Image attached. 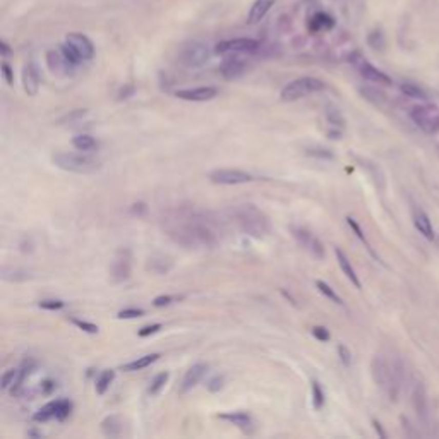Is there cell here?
Segmentation results:
<instances>
[{
  "label": "cell",
  "mask_w": 439,
  "mask_h": 439,
  "mask_svg": "<svg viewBox=\"0 0 439 439\" xmlns=\"http://www.w3.org/2000/svg\"><path fill=\"white\" fill-rule=\"evenodd\" d=\"M172 268V263L168 257L165 256H159V257H151L148 263V269H151V271H154L156 274H165L168 273Z\"/></svg>",
  "instance_id": "cell-29"
},
{
  "label": "cell",
  "mask_w": 439,
  "mask_h": 439,
  "mask_svg": "<svg viewBox=\"0 0 439 439\" xmlns=\"http://www.w3.org/2000/svg\"><path fill=\"white\" fill-rule=\"evenodd\" d=\"M72 323L76 324V326L81 329V331H84V333H91V335H96V333H98V326H96V324H93V323L83 321V319H76V317L72 319Z\"/></svg>",
  "instance_id": "cell-43"
},
{
  "label": "cell",
  "mask_w": 439,
  "mask_h": 439,
  "mask_svg": "<svg viewBox=\"0 0 439 439\" xmlns=\"http://www.w3.org/2000/svg\"><path fill=\"white\" fill-rule=\"evenodd\" d=\"M246 64H244L242 61H238V58H230V61H227L225 64L222 66V74L225 79H237L241 77L244 72H246Z\"/></svg>",
  "instance_id": "cell-22"
},
{
  "label": "cell",
  "mask_w": 439,
  "mask_h": 439,
  "mask_svg": "<svg viewBox=\"0 0 439 439\" xmlns=\"http://www.w3.org/2000/svg\"><path fill=\"white\" fill-rule=\"evenodd\" d=\"M132 271V254L127 247L118 249L110 263V278L113 283H124L129 280Z\"/></svg>",
  "instance_id": "cell-7"
},
{
  "label": "cell",
  "mask_w": 439,
  "mask_h": 439,
  "mask_svg": "<svg viewBox=\"0 0 439 439\" xmlns=\"http://www.w3.org/2000/svg\"><path fill=\"white\" fill-rule=\"evenodd\" d=\"M38 306L45 309V311H58V309H62L64 306H66V302L62 301H57V298H45V301H39Z\"/></svg>",
  "instance_id": "cell-39"
},
{
  "label": "cell",
  "mask_w": 439,
  "mask_h": 439,
  "mask_svg": "<svg viewBox=\"0 0 439 439\" xmlns=\"http://www.w3.org/2000/svg\"><path fill=\"white\" fill-rule=\"evenodd\" d=\"M208 178L218 186H238V184L251 182L252 175L244 170H237V168H218L209 173Z\"/></svg>",
  "instance_id": "cell-10"
},
{
  "label": "cell",
  "mask_w": 439,
  "mask_h": 439,
  "mask_svg": "<svg viewBox=\"0 0 439 439\" xmlns=\"http://www.w3.org/2000/svg\"><path fill=\"white\" fill-rule=\"evenodd\" d=\"M335 254H336L338 264H340V269L343 271V274H345V276L348 278V280L352 282V285L355 287V288H362V283H361V280H358V276H357L355 269H353L352 263H350V259L347 257V254L343 252L342 249H336Z\"/></svg>",
  "instance_id": "cell-19"
},
{
  "label": "cell",
  "mask_w": 439,
  "mask_h": 439,
  "mask_svg": "<svg viewBox=\"0 0 439 439\" xmlns=\"http://www.w3.org/2000/svg\"><path fill=\"white\" fill-rule=\"evenodd\" d=\"M0 52H2L4 57H9V55L12 53V50H11V47H9L6 42H0Z\"/></svg>",
  "instance_id": "cell-54"
},
{
  "label": "cell",
  "mask_w": 439,
  "mask_h": 439,
  "mask_svg": "<svg viewBox=\"0 0 439 439\" xmlns=\"http://www.w3.org/2000/svg\"><path fill=\"white\" fill-rule=\"evenodd\" d=\"M410 118L413 124L422 129L426 134H437L439 132V107L432 103H424L412 107Z\"/></svg>",
  "instance_id": "cell-6"
},
{
  "label": "cell",
  "mask_w": 439,
  "mask_h": 439,
  "mask_svg": "<svg viewBox=\"0 0 439 439\" xmlns=\"http://www.w3.org/2000/svg\"><path fill=\"white\" fill-rule=\"evenodd\" d=\"M372 426H374V429H376V432H377V436H379V437H386V432H384V429H383V426H381V422L374 418V421H372Z\"/></svg>",
  "instance_id": "cell-53"
},
{
  "label": "cell",
  "mask_w": 439,
  "mask_h": 439,
  "mask_svg": "<svg viewBox=\"0 0 439 439\" xmlns=\"http://www.w3.org/2000/svg\"><path fill=\"white\" fill-rule=\"evenodd\" d=\"M333 26H335V21H333L331 16H328V14L324 12H319L316 14L311 23H309V29L314 33V31H321V29H331Z\"/></svg>",
  "instance_id": "cell-26"
},
{
  "label": "cell",
  "mask_w": 439,
  "mask_h": 439,
  "mask_svg": "<svg viewBox=\"0 0 439 439\" xmlns=\"http://www.w3.org/2000/svg\"><path fill=\"white\" fill-rule=\"evenodd\" d=\"M326 118H328V122L331 124V126H335L338 129H342L343 126H345V118L342 117L340 110L335 108V107H328L326 108Z\"/></svg>",
  "instance_id": "cell-33"
},
{
  "label": "cell",
  "mask_w": 439,
  "mask_h": 439,
  "mask_svg": "<svg viewBox=\"0 0 439 439\" xmlns=\"http://www.w3.org/2000/svg\"><path fill=\"white\" fill-rule=\"evenodd\" d=\"M209 58V50L201 42H189L181 50V61L187 67H199Z\"/></svg>",
  "instance_id": "cell-9"
},
{
  "label": "cell",
  "mask_w": 439,
  "mask_h": 439,
  "mask_svg": "<svg viewBox=\"0 0 439 439\" xmlns=\"http://www.w3.org/2000/svg\"><path fill=\"white\" fill-rule=\"evenodd\" d=\"M159 357H162V355H159V353H149V355L139 357V358H136V361H132V362H127V364H124V366H122V369H124V371H127V372H136V371H141V369H146V367H149V366H151L153 362H156Z\"/></svg>",
  "instance_id": "cell-24"
},
{
  "label": "cell",
  "mask_w": 439,
  "mask_h": 439,
  "mask_svg": "<svg viewBox=\"0 0 439 439\" xmlns=\"http://www.w3.org/2000/svg\"><path fill=\"white\" fill-rule=\"evenodd\" d=\"M324 88H326V84L317 77H311V76L298 77V79H293L292 83H288L287 86L282 89L280 98H282V102H297V99L306 98L312 93L323 91Z\"/></svg>",
  "instance_id": "cell-5"
},
{
  "label": "cell",
  "mask_w": 439,
  "mask_h": 439,
  "mask_svg": "<svg viewBox=\"0 0 439 439\" xmlns=\"http://www.w3.org/2000/svg\"><path fill=\"white\" fill-rule=\"evenodd\" d=\"M28 436H42V432H36V431H29Z\"/></svg>",
  "instance_id": "cell-56"
},
{
  "label": "cell",
  "mask_w": 439,
  "mask_h": 439,
  "mask_svg": "<svg viewBox=\"0 0 439 439\" xmlns=\"http://www.w3.org/2000/svg\"><path fill=\"white\" fill-rule=\"evenodd\" d=\"M316 287H317V290L323 293L324 297L326 298H329V301L331 302H335V304H338V306H343V301H342V297L338 295V293L333 290L331 287L328 285L326 282H323V280H317L316 282Z\"/></svg>",
  "instance_id": "cell-30"
},
{
  "label": "cell",
  "mask_w": 439,
  "mask_h": 439,
  "mask_svg": "<svg viewBox=\"0 0 439 439\" xmlns=\"http://www.w3.org/2000/svg\"><path fill=\"white\" fill-rule=\"evenodd\" d=\"M167 232L173 241L186 247H216L220 225L214 218L196 209H177L165 220Z\"/></svg>",
  "instance_id": "cell-1"
},
{
  "label": "cell",
  "mask_w": 439,
  "mask_h": 439,
  "mask_svg": "<svg viewBox=\"0 0 439 439\" xmlns=\"http://www.w3.org/2000/svg\"><path fill=\"white\" fill-rule=\"evenodd\" d=\"M88 113V110L86 108H77V110H72L71 113H67V115H64L61 121V124H64V122H69V124H72V122H76V121H79V118H83L84 115H86Z\"/></svg>",
  "instance_id": "cell-42"
},
{
  "label": "cell",
  "mask_w": 439,
  "mask_h": 439,
  "mask_svg": "<svg viewBox=\"0 0 439 439\" xmlns=\"http://www.w3.org/2000/svg\"><path fill=\"white\" fill-rule=\"evenodd\" d=\"M347 223H348V225H350V228H352V230H353V232H355V235L358 237V241H361V242L364 244V246H366V247H367V251H369V252H371V254H372V256H374V257H377V256H376V254H374V251H372V247H371V246H369V242H367V238H366V235H364V232H362V228H361V225H358V223H357V222H355V220H353L352 216H347Z\"/></svg>",
  "instance_id": "cell-34"
},
{
  "label": "cell",
  "mask_w": 439,
  "mask_h": 439,
  "mask_svg": "<svg viewBox=\"0 0 439 439\" xmlns=\"http://www.w3.org/2000/svg\"><path fill=\"white\" fill-rule=\"evenodd\" d=\"M222 421H227L237 426L238 429H242L244 432H251L254 429V421L252 417L246 412H227V413H220L218 415Z\"/></svg>",
  "instance_id": "cell-18"
},
{
  "label": "cell",
  "mask_w": 439,
  "mask_h": 439,
  "mask_svg": "<svg viewBox=\"0 0 439 439\" xmlns=\"http://www.w3.org/2000/svg\"><path fill=\"white\" fill-rule=\"evenodd\" d=\"M55 388H57V383H55L53 379H45V381L39 384V393H42V395H50Z\"/></svg>",
  "instance_id": "cell-48"
},
{
  "label": "cell",
  "mask_w": 439,
  "mask_h": 439,
  "mask_svg": "<svg viewBox=\"0 0 439 439\" xmlns=\"http://www.w3.org/2000/svg\"><path fill=\"white\" fill-rule=\"evenodd\" d=\"M23 88L28 96H36L39 89V72L33 62H28L23 69Z\"/></svg>",
  "instance_id": "cell-17"
},
{
  "label": "cell",
  "mask_w": 439,
  "mask_h": 439,
  "mask_svg": "<svg viewBox=\"0 0 439 439\" xmlns=\"http://www.w3.org/2000/svg\"><path fill=\"white\" fill-rule=\"evenodd\" d=\"M400 89H402V93L405 94V96H408V98H413V99H427V94L424 93L421 88L415 86V84H412V83H403L402 86H400Z\"/></svg>",
  "instance_id": "cell-32"
},
{
  "label": "cell",
  "mask_w": 439,
  "mask_h": 439,
  "mask_svg": "<svg viewBox=\"0 0 439 439\" xmlns=\"http://www.w3.org/2000/svg\"><path fill=\"white\" fill-rule=\"evenodd\" d=\"M47 64L48 69L57 76H69L72 72V69L76 67L74 64H71L67 61V57L64 55V52L61 48L58 50H50L47 53Z\"/></svg>",
  "instance_id": "cell-15"
},
{
  "label": "cell",
  "mask_w": 439,
  "mask_h": 439,
  "mask_svg": "<svg viewBox=\"0 0 439 439\" xmlns=\"http://www.w3.org/2000/svg\"><path fill=\"white\" fill-rule=\"evenodd\" d=\"M72 146L77 149V151H91L98 146L94 137L88 136V134H79V136L72 137Z\"/></svg>",
  "instance_id": "cell-28"
},
{
  "label": "cell",
  "mask_w": 439,
  "mask_h": 439,
  "mask_svg": "<svg viewBox=\"0 0 439 439\" xmlns=\"http://www.w3.org/2000/svg\"><path fill=\"white\" fill-rule=\"evenodd\" d=\"M2 74H4L6 83L9 84V86H12V84H14V72H12V69H11V66H9L7 62L2 64Z\"/></svg>",
  "instance_id": "cell-50"
},
{
  "label": "cell",
  "mask_w": 439,
  "mask_h": 439,
  "mask_svg": "<svg viewBox=\"0 0 439 439\" xmlns=\"http://www.w3.org/2000/svg\"><path fill=\"white\" fill-rule=\"evenodd\" d=\"M72 412V402L69 400H61L58 402V408H57V421H66V418L71 415Z\"/></svg>",
  "instance_id": "cell-38"
},
{
  "label": "cell",
  "mask_w": 439,
  "mask_h": 439,
  "mask_svg": "<svg viewBox=\"0 0 439 439\" xmlns=\"http://www.w3.org/2000/svg\"><path fill=\"white\" fill-rule=\"evenodd\" d=\"M141 316H144V311L143 309H136V307L122 309V311L117 314L118 319H136V317H141Z\"/></svg>",
  "instance_id": "cell-41"
},
{
  "label": "cell",
  "mask_w": 439,
  "mask_h": 439,
  "mask_svg": "<svg viewBox=\"0 0 439 439\" xmlns=\"http://www.w3.org/2000/svg\"><path fill=\"white\" fill-rule=\"evenodd\" d=\"M312 336L317 338L319 342H328L329 338H331V335H329V331H328V328H324V326H314L312 328Z\"/></svg>",
  "instance_id": "cell-46"
},
{
  "label": "cell",
  "mask_w": 439,
  "mask_h": 439,
  "mask_svg": "<svg viewBox=\"0 0 439 439\" xmlns=\"http://www.w3.org/2000/svg\"><path fill=\"white\" fill-rule=\"evenodd\" d=\"M311 390H312V405L316 410H319V408H323L324 405V391L317 381H312Z\"/></svg>",
  "instance_id": "cell-35"
},
{
  "label": "cell",
  "mask_w": 439,
  "mask_h": 439,
  "mask_svg": "<svg viewBox=\"0 0 439 439\" xmlns=\"http://www.w3.org/2000/svg\"><path fill=\"white\" fill-rule=\"evenodd\" d=\"M178 301H182V297H177V295H158V297H154L153 306L154 307H165V306H170V304L178 302Z\"/></svg>",
  "instance_id": "cell-40"
},
{
  "label": "cell",
  "mask_w": 439,
  "mask_h": 439,
  "mask_svg": "<svg viewBox=\"0 0 439 439\" xmlns=\"http://www.w3.org/2000/svg\"><path fill=\"white\" fill-rule=\"evenodd\" d=\"M17 379H19V369H9V371H6L2 376V390L4 391L11 390L14 384L17 383Z\"/></svg>",
  "instance_id": "cell-36"
},
{
  "label": "cell",
  "mask_w": 439,
  "mask_h": 439,
  "mask_svg": "<svg viewBox=\"0 0 439 439\" xmlns=\"http://www.w3.org/2000/svg\"><path fill=\"white\" fill-rule=\"evenodd\" d=\"M175 96L181 99H186V102H209V99L218 96V89L213 86L187 88V89H178L175 93Z\"/></svg>",
  "instance_id": "cell-16"
},
{
  "label": "cell",
  "mask_w": 439,
  "mask_h": 439,
  "mask_svg": "<svg viewBox=\"0 0 439 439\" xmlns=\"http://www.w3.org/2000/svg\"><path fill=\"white\" fill-rule=\"evenodd\" d=\"M132 94H134V86H131V84H129V86L122 88L121 91H118V99H126V98H129V96H132Z\"/></svg>",
  "instance_id": "cell-52"
},
{
  "label": "cell",
  "mask_w": 439,
  "mask_h": 439,
  "mask_svg": "<svg viewBox=\"0 0 439 439\" xmlns=\"http://www.w3.org/2000/svg\"><path fill=\"white\" fill-rule=\"evenodd\" d=\"M12 274H14V276L9 278L7 282H24V280H28V278H29V274L26 271H23V269H12Z\"/></svg>",
  "instance_id": "cell-51"
},
{
  "label": "cell",
  "mask_w": 439,
  "mask_h": 439,
  "mask_svg": "<svg viewBox=\"0 0 439 439\" xmlns=\"http://www.w3.org/2000/svg\"><path fill=\"white\" fill-rule=\"evenodd\" d=\"M58 402H61V400H52V402H48L47 405L42 407L36 413H34V415H33V421H34V422H47V421H50V418H55V417H57Z\"/></svg>",
  "instance_id": "cell-25"
},
{
  "label": "cell",
  "mask_w": 439,
  "mask_h": 439,
  "mask_svg": "<svg viewBox=\"0 0 439 439\" xmlns=\"http://www.w3.org/2000/svg\"><path fill=\"white\" fill-rule=\"evenodd\" d=\"M168 377H170V374H168V372H159L158 376L151 381V384H149V388H148V393H149V395H151V396H156L158 393L165 388V384L168 383Z\"/></svg>",
  "instance_id": "cell-31"
},
{
  "label": "cell",
  "mask_w": 439,
  "mask_h": 439,
  "mask_svg": "<svg viewBox=\"0 0 439 439\" xmlns=\"http://www.w3.org/2000/svg\"><path fill=\"white\" fill-rule=\"evenodd\" d=\"M290 232L295 242L301 246L304 251H307L312 257L316 259H324V246L319 238L314 235L311 230H307L306 227H298V225H292Z\"/></svg>",
  "instance_id": "cell-8"
},
{
  "label": "cell",
  "mask_w": 439,
  "mask_h": 439,
  "mask_svg": "<svg viewBox=\"0 0 439 439\" xmlns=\"http://www.w3.org/2000/svg\"><path fill=\"white\" fill-rule=\"evenodd\" d=\"M55 167L62 168L66 172L72 173H94L102 168V162L98 158L91 156L88 153H72V151H61L52 156Z\"/></svg>",
  "instance_id": "cell-3"
},
{
  "label": "cell",
  "mask_w": 439,
  "mask_h": 439,
  "mask_svg": "<svg viewBox=\"0 0 439 439\" xmlns=\"http://www.w3.org/2000/svg\"><path fill=\"white\" fill-rule=\"evenodd\" d=\"M102 431L105 436L108 437H117L122 434V421L118 415H108L103 418L102 422Z\"/></svg>",
  "instance_id": "cell-23"
},
{
  "label": "cell",
  "mask_w": 439,
  "mask_h": 439,
  "mask_svg": "<svg viewBox=\"0 0 439 439\" xmlns=\"http://www.w3.org/2000/svg\"><path fill=\"white\" fill-rule=\"evenodd\" d=\"M276 0H256L252 4L251 11H249V16H247V21L249 24H256L259 21H263L264 16L269 12V9L274 6Z\"/></svg>",
  "instance_id": "cell-20"
},
{
  "label": "cell",
  "mask_w": 439,
  "mask_h": 439,
  "mask_svg": "<svg viewBox=\"0 0 439 439\" xmlns=\"http://www.w3.org/2000/svg\"><path fill=\"white\" fill-rule=\"evenodd\" d=\"M306 154H309V156H314V158L333 159V153H331V149H326V148H321V146L307 148V149H306Z\"/></svg>",
  "instance_id": "cell-37"
},
{
  "label": "cell",
  "mask_w": 439,
  "mask_h": 439,
  "mask_svg": "<svg viewBox=\"0 0 439 439\" xmlns=\"http://www.w3.org/2000/svg\"><path fill=\"white\" fill-rule=\"evenodd\" d=\"M259 48V42L252 38H235V39H225L220 42L214 47V52L218 55L223 53H247V52H256Z\"/></svg>",
  "instance_id": "cell-11"
},
{
  "label": "cell",
  "mask_w": 439,
  "mask_h": 439,
  "mask_svg": "<svg viewBox=\"0 0 439 439\" xmlns=\"http://www.w3.org/2000/svg\"><path fill=\"white\" fill-rule=\"evenodd\" d=\"M232 218L237 223L238 228L249 237L263 238L269 233V220L261 209L256 208L254 204H238L232 208Z\"/></svg>",
  "instance_id": "cell-2"
},
{
  "label": "cell",
  "mask_w": 439,
  "mask_h": 439,
  "mask_svg": "<svg viewBox=\"0 0 439 439\" xmlns=\"http://www.w3.org/2000/svg\"><path fill=\"white\" fill-rule=\"evenodd\" d=\"M338 355H340V361L343 362V366H350L352 364V353H350V350H348V347L347 345H343V343H340V345H338Z\"/></svg>",
  "instance_id": "cell-45"
},
{
  "label": "cell",
  "mask_w": 439,
  "mask_h": 439,
  "mask_svg": "<svg viewBox=\"0 0 439 439\" xmlns=\"http://www.w3.org/2000/svg\"><path fill=\"white\" fill-rule=\"evenodd\" d=\"M369 43L372 45L374 48L376 50H381L383 48V45H384V39H383V34L381 33H372L371 36H369Z\"/></svg>",
  "instance_id": "cell-49"
},
{
  "label": "cell",
  "mask_w": 439,
  "mask_h": 439,
  "mask_svg": "<svg viewBox=\"0 0 439 439\" xmlns=\"http://www.w3.org/2000/svg\"><path fill=\"white\" fill-rule=\"evenodd\" d=\"M141 209H144V211H146V204H143V203H136V204H132L131 211H132V213H136V214H139V211H141Z\"/></svg>",
  "instance_id": "cell-55"
},
{
  "label": "cell",
  "mask_w": 439,
  "mask_h": 439,
  "mask_svg": "<svg viewBox=\"0 0 439 439\" xmlns=\"http://www.w3.org/2000/svg\"><path fill=\"white\" fill-rule=\"evenodd\" d=\"M353 64H355V67L358 69V72H361L362 76L367 79V81L377 83V84H384V86H391V84H393L390 76H386V74L381 72L379 69L371 66V64L366 62L364 58H361L358 55H357V58H353Z\"/></svg>",
  "instance_id": "cell-14"
},
{
  "label": "cell",
  "mask_w": 439,
  "mask_h": 439,
  "mask_svg": "<svg viewBox=\"0 0 439 439\" xmlns=\"http://www.w3.org/2000/svg\"><path fill=\"white\" fill-rule=\"evenodd\" d=\"M413 225L418 232L422 233L427 241H434V228H432V223H431V218L427 216L424 211H417L415 216H413Z\"/></svg>",
  "instance_id": "cell-21"
},
{
  "label": "cell",
  "mask_w": 439,
  "mask_h": 439,
  "mask_svg": "<svg viewBox=\"0 0 439 439\" xmlns=\"http://www.w3.org/2000/svg\"><path fill=\"white\" fill-rule=\"evenodd\" d=\"M206 372H208V366H206V364H203V362L194 364V366L189 369L186 374H184V379H182V383H181V388H178V395L184 396V395H187V393L191 391V390H194V388H196L197 384H199V381H201V379L204 377V374H206Z\"/></svg>",
  "instance_id": "cell-13"
},
{
  "label": "cell",
  "mask_w": 439,
  "mask_h": 439,
  "mask_svg": "<svg viewBox=\"0 0 439 439\" xmlns=\"http://www.w3.org/2000/svg\"><path fill=\"white\" fill-rule=\"evenodd\" d=\"M66 43L76 52L83 61H91L94 55V45L86 34L83 33H69L66 36Z\"/></svg>",
  "instance_id": "cell-12"
},
{
  "label": "cell",
  "mask_w": 439,
  "mask_h": 439,
  "mask_svg": "<svg viewBox=\"0 0 439 439\" xmlns=\"http://www.w3.org/2000/svg\"><path fill=\"white\" fill-rule=\"evenodd\" d=\"M159 329H162V324H149V326H144V328H141L137 331V336H141V338H146V336H151V335H154V333H158Z\"/></svg>",
  "instance_id": "cell-47"
},
{
  "label": "cell",
  "mask_w": 439,
  "mask_h": 439,
  "mask_svg": "<svg viewBox=\"0 0 439 439\" xmlns=\"http://www.w3.org/2000/svg\"><path fill=\"white\" fill-rule=\"evenodd\" d=\"M223 384H225V377L223 376H213L211 379H209L208 381V384H206V388H208V391H211V393H216V391H220L223 388Z\"/></svg>",
  "instance_id": "cell-44"
},
{
  "label": "cell",
  "mask_w": 439,
  "mask_h": 439,
  "mask_svg": "<svg viewBox=\"0 0 439 439\" xmlns=\"http://www.w3.org/2000/svg\"><path fill=\"white\" fill-rule=\"evenodd\" d=\"M372 376L379 386L390 395V398L396 400L402 383V367L396 362L393 364L383 357H376L372 361Z\"/></svg>",
  "instance_id": "cell-4"
},
{
  "label": "cell",
  "mask_w": 439,
  "mask_h": 439,
  "mask_svg": "<svg viewBox=\"0 0 439 439\" xmlns=\"http://www.w3.org/2000/svg\"><path fill=\"white\" fill-rule=\"evenodd\" d=\"M113 379H115V371H112V369H107V371H103L102 374L98 376L96 379V384H94V390H96L98 395H105V393L108 391L110 384L113 383Z\"/></svg>",
  "instance_id": "cell-27"
}]
</instances>
